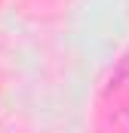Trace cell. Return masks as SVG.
Here are the masks:
<instances>
[]
</instances>
